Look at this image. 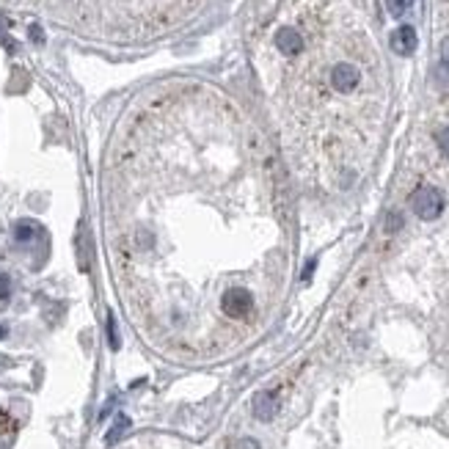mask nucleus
I'll list each match as a JSON object with an SVG mask.
<instances>
[{
    "mask_svg": "<svg viewBox=\"0 0 449 449\" xmlns=\"http://www.w3.org/2000/svg\"><path fill=\"white\" fill-rule=\"evenodd\" d=\"M278 394L276 392H259L257 397H254V416L259 419V422H273L276 419V413H278Z\"/></svg>",
    "mask_w": 449,
    "mask_h": 449,
    "instance_id": "nucleus-4",
    "label": "nucleus"
},
{
    "mask_svg": "<svg viewBox=\"0 0 449 449\" xmlns=\"http://www.w3.org/2000/svg\"><path fill=\"white\" fill-rule=\"evenodd\" d=\"M436 141H439V149H441V152H444V155L449 157V127H444V130L439 133V138H436Z\"/></svg>",
    "mask_w": 449,
    "mask_h": 449,
    "instance_id": "nucleus-14",
    "label": "nucleus"
},
{
    "mask_svg": "<svg viewBox=\"0 0 449 449\" xmlns=\"http://www.w3.org/2000/svg\"><path fill=\"white\" fill-rule=\"evenodd\" d=\"M328 80H331V89L336 94H353L361 83V69L350 61H339V64L331 66Z\"/></svg>",
    "mask_w": 449,
    "mask_h": 449,
    "instance_id": "nucleus-3",
    "label": "nucleus"
},
{
    "mask_svg": "<svg viewBox=\"0 0 449 449\" xmlns=\"http://www.w3.org/2000/svg\"><path fill=\"white\" fill-rule=\"evenodd\" d=\"M3 334H6V331H3V328H0V336H3Z\"/></svg>",
    "mask_w": 449,
    "mask_h": 449,
    "instance_id": "nucleus-18",
    "label": "nucleus"
},
{
    "mask_svg": "<svg viewBox=\"0 0 449 449\" xmlns=\"http://www.w3.org/2000/svg\"><path fill=\"white\" fill-rule=\"evenodd\" d=\"M89 259H91V243L86 229L78 231V262H80V270H89Z\"/></svg>",
    "mask_w": 449,
    "mask_h": 449,
    "instance_id": "nucleus-8",
    "label": "nucleus"
},
{
    "mask_svg": "<svg viewBox=\"0 0 449 449\" xmlns=\"http://www.w3.org/2000/svg\"><path fill=\"white\" fill-rule=\"evenodd\" d=\"M108 339H111V348L116 350V348H119V334H116V320H113V315L108 317Z\"/></svg>",
    "mask_w": 449,
    "mask_h": 449,
    "instance_id": "nucleus-13",
    "label": "nucleus"
},
{
    "mask_svg": "<svg viewBox=\"0 0 449 449\" xmlns=\"http://www.w3.org/2000/svg\"><path fill=\"white\" fill-rule=\"evenodd\" d=\"M276 47H278V52H284V55H298V52L304 50V36H301L295 28H281V31L276 34Z\"/></svg>",
    "mask_w": 449,
    "mask_h": 449,
    "instance_id": "nucleus-6",
    "label": "nucleus"
},
{
    "mask_svg": "<svg viewBox=\"0 0 449 449\" xmlns=\"http://www.w3.org/2000/svg\"><path fill=\"white\" fill-rule=\"evenodd\" d=\"M11 427V419H8V413H0V436H3V430H8Z\"/></svg>",
    "mask_w": 449,
    "mask_h": 449,
    "instance_id": "nucleus-16",
    "label": "nucleus"
},
{
    "mask_svg": "<svg viewBox=\"0 0 449 449\" xmlns=\"http://www.w3.org/2000/svg\"><path fill=\"white\" fill-rule=\"evenodd\" d=\"M389 45H392V50H394L397 55H411V52L416 50V45H419V36H416V31H413L411 25H400V28L392 34Z\"/></svg>",
    "mask_w": 449,
    "mask_h": 449,
    "instance_id": "nucleus-5",
    "label": "nucleus"
},
{
    "mask_svg": "<svg viewBox=\"0 0 449 449\" xmlns=\"http://www.w3.org/2000/svg\"><path fill=\"white\" fill-rule=\"evenodd\" d=\"M441 66L449 72V42L444 45V52H441Z\"/></svg>",
    "mask_w": 449,
    "mask_h": 449,
    "instance_id": "nucleus-17",
    "label": "nucleus"
},
{
    "mask_svg": "<svg viewBox=\"0 0 449 449\" xmlns=\"http://www.w3.org/2000/svg\"><path fill=\"white\" fill-rule=\"evenodd\" d=\"M218 309L229 320H248L251 312H254V295L245 287H229L221 295V301H218Z\"/></svg>",
    "mask_w": 449,
    "mask_h": 449,
    "instance_id": "nucleus-1",
    "label": "nucleus"
},
{
    "mask_svg": "<svg viewBox=\"0 0 449 449\" xmlns=\"http://www.w3.org/2000/svg\"><path fill=\"white\" fill-rule=\"evenodd\" d=\"M8 298H11V278L6 273H0V309L8 304Z\"/></svg>",
    "mask_w": 449,
    "mask_h": 449,
    "instance_id": "nucleus-11",
    "label": "nucleus"
},
{
    "mask_svg": "<svg viewBox=\"0 0 449 449\" xmlns=\"http://www.w3.org/2000/svg\"><path fill=\"white\" fill-rule=\"evenodd\" d=\"M411 6H413V0H386V8L392 17H403Z\"/></svg>",
    "mask_w": 449,
    "mask_h": 449,
    "instance_id": "nucleus-10",
    "label": "nucleus"
},
{
    "mask_svg": "<svg viewBox=\"0 0 449 449\" xmlns=\"http://www.w3.org/2000/svg\"><path fill=\"white\" fill-rule=\"evenodd\" d=\"M127 430H130V419H127V416H119V419H116V425L108 430L105 441H108V444H116V441H119V439H122Z\"/></svg>",
    "mask_w": 449,
    "mask_h": 449,
    "instance_id": "nucleus-9",
    "label": "nucleus"
},
{
    "mask_svg": "<svg viewBox=\"0 0 449 449\" xmlns=\"http://www.w3.org/2000/svg\"><path fill=\"white\" fill-rule=\"evenodd\" d=\"M229 449H262V447H259L257 439H234V441L229 444Z\"/></svg>",
    "mask_w": 449,
    "mask_h": 449,
    "instance_id": "nucleus-12",
    "label": "nucleus"
},
{
    "mask_svg": "<svg viewBox=\"0 0 449 449\" xmlns=\"http://www.w3.org/2000/svg\"><path fill=\"white\" fill-rule=\"evenodd\" d=\"M411 210L422 218V221H436L441 213H444V196L439 187H419L413 196H411Z\"/></svg>",
    "mask_w": 449,
    "mask_h": 449,
    "instance_id": "nucleus-2",
    "label": "nucleus"
},
{
    "mask_svg": "<svg viewBox=\"0 0 449 449\" xmlns=\"http://www.w3.org/2000/svg\"><path fill=\"white\" fill-rule=\"evenodd\" d=\"M400 226H403V215L392 213V215H389V224H386V229H389V231H394V229H400Z\"/></svg>",
    "mask_w": 449,
    "mask_h": 449,
    "instance_id": "nucleus-15",
    "label": "nucleus"
},
{
    "mask_svg": "<svg viewBox=\"0 0 449 449\" xmlns=\"http://www.w3.org/2000/svg\"><path fill=\"white\" fill-rule=\"evenodd\" d=\"M39 234H42V226L36 224V221H20V224L14 226V240H17L20 245L34 243Z\"/></svg>",
    "mask_w": 449,
    "mask_h": 449,
    "instance_id": "nucleus-7",
    "label": "nucleus"
}]
</instances>
